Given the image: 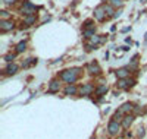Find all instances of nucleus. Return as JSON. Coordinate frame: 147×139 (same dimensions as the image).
I'll return each mask as SVG.
<instances>
[{
	"instance_id": "20",
	"label": "nucleus",
	"mask_w": 147,
	"mask_h": 139,
	"mask_svg": "<svg viewBox=\"0 0 147 139\" xmlns=\"http://www.w3.org/2000/svg\"><path fill=\"white\" fill-rule=\"evenodd\" d=\"M25 48H27V43H25V41L18 43V45H16V53H18V54H19V53H24V51H25Z\"/></svg>"
},
{
	"instance_id": "23",
	"label": "nucleus",
	"mask_w": 147,
	"mask_h": 139,
	"mask_svg": "<svg viewBox=\"0 0 147 139\" xmlns=\"http://www.w3.org/2000/svg\"><path fill=\"white\" fill-rule=\"evenodd\" d=\"M85 28H94V22H93L91 19L85 21V22H84V29H85Z\"/></svg>"
},
{
	"instance_id": "18",
	"label": "nucleus",
	"mask_w": 147,
	"mask_h": 139,
	"mask_svg": "<svg viewBox=\"0 0 147 139\" xmlns=\"http://www.w3.org/2000/svg\"><path fill=\"white\" fill-rule=\"evenodd\" d=\"M94 34H96V28H85L84 32H82V35L85 37V38H88V40L91 38Z\"/></svg>"
},
{
	"instance_id": "17",
	"label": "nucleus",
	"mask_w": 147,
	"mask_h": 139,
	"mask_svg": "<svg viewBox=\"0 0 147 139\" xmlns=\"http://www.w3.org/2000/svg\"><path fill=\"white\" fill-rule=\"evenodd\" d=\"M103 7H105V12H106V15L107 16H113L116 12H115V6H112V5H103Z\"/></svg>"
},
{
	"instance_id": "5",
	"label": "nucleus",
	"mask_w": 147,
	"mask_h": 139,
	"mask_svg": "<svg viewBox=\"0 0 147 139\" xmlns=\"http://www.w3.org/2000/svg\"><path fill=\"white\" fill-rule=\"evenodd\" d=\"M134 84H136V81L129 79V76L128 78H122V79L118 81V88H121V90H128V88L134 86Z\"/></svg>"
},
{
	"instance_id": "1",
	"label": "nucleus",
	"mask_w": 147,
	"mask_h": 139,
	"mask_svg": "<svg viewBox=\"0 0 147 139\" xmlns=\"http://www.w3.org/2000/svg\"><path fill=\"white\" fill-rule=\"evenodd\" d=\"M80 76V69H68L60 73V79L66 84H75Z\"/></svg>"
},
{
	"instance_id": "30",
	"label": "nucleus",
	"mask_w": 147,
	"mask_h": 139,
	"mask_svg": "<svg viewBox=\"0 0 147 139\" xmlns=\"http://www.w3.org/2000/svg\"><path fill=\"white\" fill-rule=\"evenodd\" d=\"M144 38H146V40H147V32H146V35H144Z\"/></svg>"
},
{
	"instance_id": "16",
	"label": "nucleus",
	"mask_w": 147,
	"mask_h": 139,
	"mask_svg": "<svg viewBox=\"0 0 147 139\" xmlns=\"http://www.w3.org/2000/svg\"><path fill=\"white\" fill-rule=\"evenodd\" d=\"M119 110H121L122 113H124V114H129V113H131V111L134 110V106H132L131 103H125V104L122 106V107H121Z\"/></svg>"
},
{
	"instance_id": "6",
	"label": "nucleus",
	"mask_w": 147,
	"mask_h": 139,
	"mask_svg": "<svg viewBox=\"0 0 147 139\" xmlns=\"http://www.w3.org/2000/svg\"><path fill=\"white\" fill-rule=\"evenodd\" d=\"M94 18L99 21V22H103V21L107 18V15H106V12H105V7H103V6H99V7L94 9Z\"/></svg>"
},
{
	"instance_id": "7",
	"label": "nucleus",
	"mask_w": 147,
	"mask_h": 139,
	"mask_svg": "<svg viewBox=\"0 0 147 139\" xmlns=\"http://www.w3.org/2000/svg\"><path fill=\"white\" fill-rule=\"evenodd\" d=\"M87 70H88L90 75H100V72H102L100 66L97 65L96 61H91V63H90V65L87 66Z\"/></svg>"
},
{
	"instance_id": "13",
	"label": "nucleus",
	"mask_w": 147,
	"mask_h": 139,
	"mask_svg": "<svg viewBox=\"0 0 147 139\" xmlns=\"http://www.w3.org/2000/svg\"><path fill=\"white\" fill-rule=\"evenodd\" d=\"M77 92H78V90L74 84H68V86L65 88V95H75Z\"/></svg>"
},
{
	"instance_id": "22",
	"label": "nucleus",
	"mask_w": 147,
	"mask_h": 139,
	"mask_svg": "<svg viewBox=\"0 0 147 139\" xmlns=\"http://www.w3.org/2000/svg\"><path fill=\"white\" fill-rule=\"evenodd\" d=\"M122 114H124V113H122L121 110H118V111H115L113 119H115V120H118V122H122Z\"/></svg>"
},
{
	"instance_id": "8",
	"label": "nucleus",
	"mask_w": 147,
	"mask_h": 139,
	"mask_svg": "<svg viewBox=\"0 0 147 139\" xmlns=\"http://www.w3.org/2000/svg\"><path fill=\"white\" fill-rule=\"evenodd\" d=\"M96 90H94V86L91 85V84H84L82 86H81V90H80V94L81 95H90L91 92H94Z\"/></svg>"
},
{
	"instance_id": "4",
	"label": "nucleus",
	"mask_w": 147,
	"mask_h": 139,
	"mask_svg": "<svg viewBox=\"0 0 147 139\" xmlns=\"http://www.w3.org/2000/svg\"><path fill=\"white\" fill-rule=\"evenodd\" d=\"M13 28H15L13 21H10V19H2L0 21V29H2V32H9Z\"/></svg>"
},
{
	"instance_id": "29",
	"label": "nucleus",
	"mask_w": 147,
	"mask_h": 139,
	"mask_svg": "<svg viewBox=\"0 0 147 139\" xmlns=\"http://www.w3.org/2000/svg\"><path fill=\"white\" fill-rule=\"evenodd\" d=\"M138 135H140V136H143V135H144V129H143V128H140V129H138Z\"/></svg>"
},
{
	"instance_id": "10",
	"label": "nucleus",
	"mask_w": 147,
	"mask_h": 139,
	"mask_svg": "<svg viewBox=\"0 0 147 139\" xmlns=\"http://www.w3.org/2000/svg\"><path fill=\"white\" fill-rule=\"evenodd\" d=\"M16 72H18V65H16V63H13V61L7 63V66H6V69H5V73L10 76V75H15Z\"/></svg>"
},
{
	"instance_id": "28",
	"label": "nucleus",
	"mask_w": 147,
	"mask_h": 139,
	"mask_svg": "<svg viewBox=\"0 0 147 139\" xmlns=\"http://www.w3.org/2000/svg\"><path fill=\"white\" fill-rule=\"evenodd\" d=\"M3 2H5L6 5H13V3L16 2V0H3Z\"/></svg>"
},
{
	"instance_id": "11",
	"label": "nucleus",
	"mask_w": 147,
	"mask_h": 139,
	"mask_svg": "<svg viewBox=\"0 0 147 139\" xmlns=\"http://www.w3.org/2000/svg\"><path fill=\"white\" fill-rule=\"evenodd\" d=\"M115 73H116L118 79H122V78H128V76H129V67H121V69H118Z\"/></svg>"
},
{
	"instance_id": "3",
	"label": "nucleus",
	"mask_w": 147,
	"mask_h": 139,
	"mask_svg": "<svg viewBox=\"0 0 147 139\" xmlns=\"http://www.w3.org/2000/svg\"><path fill=\"white\" fill-rule=\"evenodd\" d=\"M35 10H37V7H35V5H32L31 2H24L22 3V7H21V12L24 15H35Z\"/></svg>"
},
{
	"instance_id": "21",
	"label": "nucleus",
	"mask_w": 147,
	"mask_h": 139,
	"mask_svg": "<svg viewBox=\"0 0 147 139\" xmlns=\"http://www.w3.org/2000/svg\"><path fill=\"white\" fill-rule=\"evenodd\" d=\"M32 65H37V59H28L25 63H22V67L27 69V67H30V66H32Z\"/></svg>"
},
{
	"instance_id": "19",
	"label": "nucleus",
	"mask_w": 147,
	"mask_h": 139,
	"mask_svg": "<svg viewBox=\"0 0 147 139\" xmlns=\"http://www.w3.org/2000/svg\"><path fill=\"white\" fill-rule=\"evenodd\" d=\"M103 41V38H102V37L100 35H93L91 37V38H90V44H93V45H97V44H99V43H102Z\"/></svg>"
},
{
	"instance_id": "27",
	"label": "nucleus",
	"mask_w": 147,
	"mask_h": 139,
	"mask_svg": "<svg viewBox=\"0 0 147 139\" xmlns=\"http://www.w3.org/2000/svg\"><path fill=\"white\" fill-rule=\"evenodd\" d=\"M94 47H96V45H93V44L88 43L87 45H85V50H87V51H91V50H94Z\"/></svg>"
},
{
	"instance_id": "14",
	"label": "nucleus",
	"mask_w": 147,
	"mask_h": 139,
	"mask_svg": "<svg viewBox=\"0 0 147 139\" xmlns=\"http://www.w3.org/2000/svg\"><path fill=\"white\" fill-rule=\"evenodd\" d=\"M22 23L25 25V27H31L32 23H35V15H27V16H24Z\"/></svg>"
},
{
	"instance_id": "15",
	"label": "nucleus",
	"mask_w": 147,
	"mask_h": 139,
	"mask_svg": "<svg viewBox=\"0 0 147 139\" xmlns=\"http://www.w3.org/2000/svg\"><path fill=\"white\" fill-rule=\"evenodd\" d=\"M94 92H96L97 95H100V97H102V95H105V94L107 92V85H106V84L99 85V86L96 88V91H94Z\"/></svg>"
},
{
	"instance_id": "24",
	"label": "nucleus",
	"mask_w": 147,
	"mask_h": 139,
	"mask_svg": "<svg viewBox=\"0 0 147 139\" xmlns=\"http://www.w3.org/2000/svg\"><path fill=\"white\" fill-rule=\"evenodd\" d=\"M109 2H110V5L115 6V7H121L122 6V0H109Z\"/></svg>"
},
{
	"instance_id": "9",
	"label": "nucleus",
	"mask_w": 147,
	"mask_h": 139,
	"mask_svg": "<svg viewBox=\"0 0 147 139\" xmlns=\"http://www.w3.org/2000/svg\"><path fill=\"white\" fill-rule=\"evenodd\" d=\"M59 90H60V82H59V79H53L50 84H49V92L55 94V92H59Z\"/></svg>"
},
{
	"instance_id": "25",
	"label": "nucleus",
	"mask_w": 147,
	"mask_h": 139,
	"mask_svg": "<svg viewBox=\"0 0 147 139\" xmlns=\"http://www.w3.org/2000/svg\"><path fill=\"white\" fill-rule=\"evenodd\" d=\"M5 60H6L7 63H12V61H13V60H15V54H12V53H9V54H6V56H5Z\"/></svg>"
},
{
	"instance_id": "26",
	"label": "nucleus",
	"mask_w": 147,
	"mask_h": 139,
	"mask_svg": "<svg viewBox=\"0 0 147 139\" xmlns=\"http://www.w3.org/2000/svg\"><path fill=\"white\" fill-rule=\"evenodd\" d=\"M0 16H2V19H9L10 18V13H9L7 10H2V12H0Z\"/></svg>"
},
{
	"instance_id": "12",
	"label": "nucleus",
	"mask_w": 147,
	"mask_h": 139,
	"mask_svg": "<svg viewBox=\"0 0 147 139\" xmlns=\"http://www.w3.org/2000/svg\"><path fill=\"white\" fill-rule=\"evenodd\" d=\"M132 122H134V116L132 114H127L124 119H122V128H125V129H128L129 128V126L132 124Z\"/></svg>"
},
{
	"instance_id": "2",
	"label": "nucleus",
	"mask_w": 147,
	"mask_h": 139,
	"mask_svg": "<svg viewBox=\"0 0 147 139\" xmlns=\"http://www.w3.org/2000/svg\"><path fill=\"white\" fill-rule=\"evenodd\" d=\"M121 129H122V123H119L118 120H110L109 124H107V133L110 136H116L121 133Z\"/></svg>"
}]
</instances>
